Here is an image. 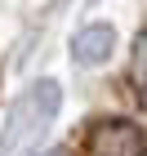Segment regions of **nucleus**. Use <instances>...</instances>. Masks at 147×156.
Returning a JSON list of instances; mask_svg holds the SVG:
<instances>
[{
	"instance_id": "1",
	"label": "nucleus",
	"mask_w": 147,
	"mask_h": 156,
	"mask_svg": "<svg viewBox=\"0 0 147 156\" xmlns=\"http://www.w3.org/2000/svg\"><path fill=\"white\" fill-rule=\"evenodd\" d=\"M54 112H58V85H54V80L31 85V89L13 103V112H9V125H5V147H23V143H31V138L45 129L49 120H54Z\"/></svg>"
},
{
	"instance_id": "3",
	"label": "nucleus",
	"mask_w": 147,
	"mask_h": 156,
	"mask_svg": "<svg viewBox=\"0 0 147 156\" xmlns=\"http://www.w3.org/2000/svg\"><path fill=\"white\" fill-rule=\"evenodd\" d=\"M111 45H116V31H111L107 23H94V27H85V31L72 40V54L85 62V67H98V62H107Z\"/></svg>"
},
{
	"instance_id": "4",
	"label": "nucleus",
	"mask_w": 147,
	"mask_h": 156,
	"mask_svg": "<svg viewBox=\"0 0 147 156\" xmlns=\"http://www.w3.org/2000/svg\"><path fill=\"white\" fill-rule=\"evenodd\" d=\"M49 156H67V152H49Z\"/></svg>"
},
{
	"instance_id": "2",
	"label": "nucleus",
	"mask_w": 147,
	"mask_h": 156,
	"mask_svg": "<svg viewBox=\"0 0 147 156\" xmlns=\"http://www.w3.org/2000/svg\"><path fill=\"white\" fill-rule=\"evenodd\" d=\"M85 156H143V129L134 120L103 116L85 129Z\"/></svg>"
}]
</instances>
